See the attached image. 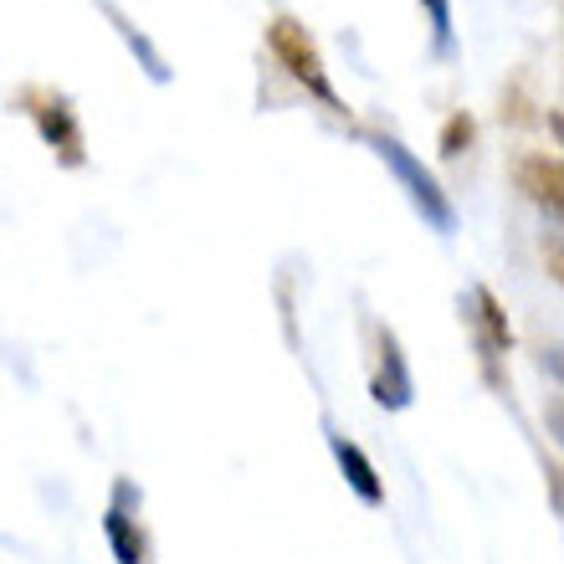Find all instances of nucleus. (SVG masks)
Masks as SVG:
<instances>
[{
    "label": "nucleus",
    "mask_w": 564,
    "mask_h": 564,
    "mask_svg": "<svg viewBox=\"0 0 564 564\" xmlns=\"http://www.w3.org/2000/svg\"><path fill=\"white\" fill-rule=\"evenodd\" d=\"M370 144H375V154L386 160L390 175H395V185H401V191L411 195V206L421 210V221H426L431 231H442V237H452V231H457V206L446 200L442 180L431 175L426 164H421L416 154H411V149H405L395 134H370Z\"/></svg>",
    "instance_id": "1"
},
{
    "label": "nucleus",
    "mask_w": 564,
    "mask_h": 564,
    "mask_svg": "<svg viewBox=\"0 0 564 564\" xmlns=\"http://www.w3.org/2000/svg\"><path fill=\"white\" fill-rule=\"evenodd\" d=\"M268 52L278 57V67L293 77V83H303L308 98H318L328 113H344L339 93H334V83H328L324 57H318V46H313V36L297 26L293 15H278V21L268 26Z\"/></svg>",
    "instance_id": "2"
},
{
    "label": "nucleus",
    "mask_w": 564,
    "mask_h": 564,
    "mask_svg": "<svg viewBox=\"0 0 564 564\" xmlns=\"http://www.w3.org/2000/svg\"><path fill=\"white\" fill-rule=\"evenodd\" d=\"M104 539L119 564H149V539H144V523H139V492L123 477L113 482V503L104 513Z\"/></svg>",
    "instance_id": "3"
},
{
    "label": "nucleus",
    "mask_w": 564,
    "mask_h": 564,
    "mask_svg": "<svg viewBox=\"0 0 564 564\" xmlns=\"http://www.w3.org/2000/svg\"><path fill=\"white\" fill-rule=\"evenodd\" d=\"M513 185L523 191V200H534L550 221L564 226V160H554V154H519L513 160Z\"/></svg>",
    "instance_id": "4"
},
{
    "label": "nucleus",
    "mask_w": 564,
    "mask_h": 564,
    "mask_svg": "<svg viewBox=\"0 0 564 564\" xmlns=\"http://www.w3.org/2000/svg\"><path fill=\"white\" fill-rule=\"evenodd\" d=\"M462 308H467V324H473V334H477L482 359H498L513 349V328H508V313H503V303L492 297V288H482V282L467 288V293H462Z\"/></svg>",
    "instance_id": "5"
},
{
    "label": "nucleus",
    "mask_w": 564,
    "mask_h": 564,
    "mask_svg": "<svg viewBox=\"0 0 564 564\" xmlns=\"http://www.w3.org/2000/svg\"><path fill=\"white\" fill-rule=\"evenodd\" d=\"M375 339H380V355H375L370 395L386 405V411H405V405H411V395H416V380H411V370H405L401 339H395L390 328H380Z\"/></svg>",
    "instance_id": "6"
},
{
    "label": "nucleus",
    "mask_w": 564,
    "mask_h": 564,
    "mask_svg": "<svg viewBox=\"0 0 564 564\" xmlns=\"http://www.w3.org/2000/svg\"><path fill=\"white\" fill-rule=\"evenodd\" d=\"M31 119L42 129V139L62 154V164H83V129H77L67 98H31Z\"/></svg>",
    "instance_id": "7"
},
{
    "label": "nucleus",
    "mask_w": 564,
    "mask_h": 564,
    "mask_svg": "<svg viewBox=\"0 0 564 564\" xmlns=\"http://www.w3.org/2000/svg\"><path fill=\"white\" fill-rule=\"evenodd\" d=\"M328 446H334V462H339V473H344V482L355 488V498L359 503H370V508H380L386 503V477L375 473V462L365 457V446L359 442H349V436H328Z\"/></svg>",
    "instance_id": "8"
},
{
    "label": "nucleus",
    "mask_w": 564,
    "mask_h": 564,
    "mask_svg": "<svg viewBox=\"0 0 564 564\" xmlns=\"http://www.w3.org/2000/svg\"><path fill=\"white\" fill-rule=\"evenodd\" d=\"M473 134H477L473 113H452V119H446V129H442V160H457L462 149L473 144Z\"/></svg>",
    "instance_id": "9"
},
{
    "label": "nucleus",
    "mask_w": 564,
    "mask_h": 564,
    "mask_svg": "<svg viewBox=\"0 0 564 564\" xmlns=\"http://www.w3.org/2000/svg\"><path fill=\"white\" fill-rule=\"evenodd\" d=\"M431 6V21H436V36H442V52L452 46V15H446V0H426Z\"/></svg>",
    "instance_id": "10"
},
{
    "label": "nucleus",
    "mask_w": 564,
    "mask_h": 564,
    "mask_svg": "<svg viewBox=\"0 0 564 564\" xmlns=\"http://www.w3.org/2000/svg\"><path fill=\"white\" fill-rule=\"evenodd\" d=\"M544 262H550V272L564 282V241H560V237L544 241Z\"/></svg>",
    "instance_id": "11"
},
{
    "label": "nucleus",
    "mask_w": 564,
    "mask_h": 564,
    "mask_svg": "<svg viewBox=\"0 0 564 564\" xmlns=\"http://www.w3.org/2000/svg\"><path fill=\"white\" fill-rule=\"evenodd\" d=\"M544 123H550V134L564 144V113H554V108H550V113H544Z\"/></svg>",
    "instance_id": "12"
}]
</instances>
